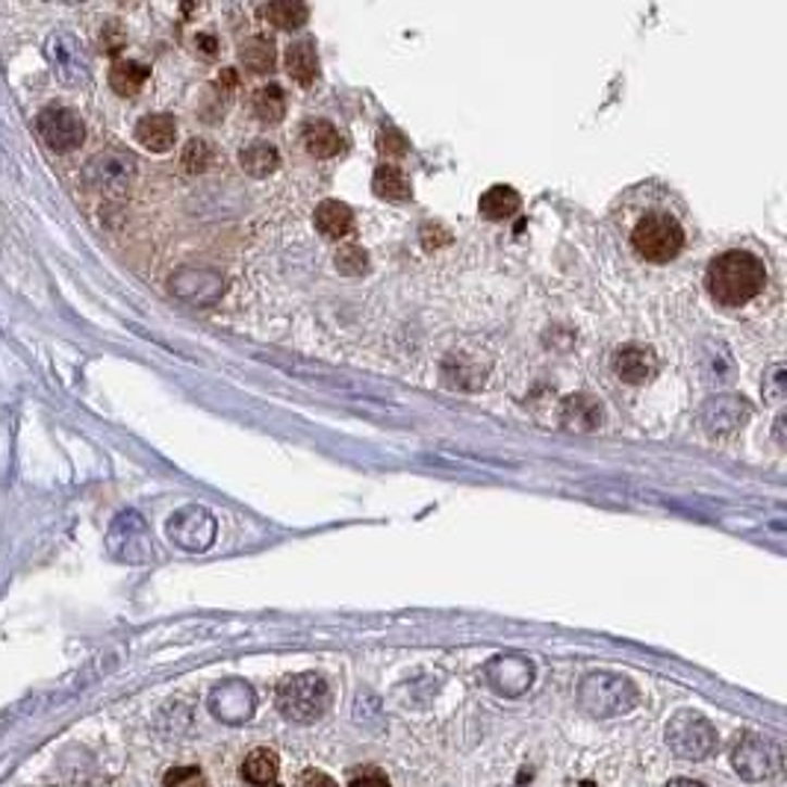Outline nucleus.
Listing matches in <instances>:
<instances>
[{
  "instance_id": "19",
  "label": "nucleus",
  "mask_w": 787,
  "mask_h": 787,
  "mask_svg": "<svg viewBox=\"0 0 787 787\" xmlns=\"http://www.w3.org/2000/svg\"><path fill=\"white\" fill-rule=\"evenodd\" d=\"M287 72L298 86H310L318 77V53L310 39L292 41L287 48Z\"/></svg>"
},
{
  "instance_id": "35",
  "label": "nucleus",
  "mask_w": 787,
  "mask_h": 787,
  "mask_svg": "<svg viewBox=\"0 0 787 787\" xmlns=\"http://www.w3.org/2000/svg\"><path fill=\"white\" fill-rule=\"evenodd\" d=\"M101 45H103V51H122V45H124V36H122V27L115 24V21H107V27H103L101 33Z\"/></svg>"
},
{
  "instance_id": "8",
  "label": "nucleus",
  "mask_w": 787,
  "mask_h": 787,
  "mask_svg": "<svg viewBox=\"0 0 787 787\" xmlns=\"http://www.w3.org/2000/svg\"><path fill=\"white\" fill-rule=\"evenodd\" d=\"M36 134L51 151H74L86 139V124L68 107H48L36 115Z\"/></svg>"
},
{
  "instance_id": "3",
  "label": "nucleus",
  "mask_w": 787,
  "mask_h": 787,
  "mask_svg": "<svg viewBox=\"0 0 787 787\" xmlns=\"http://www.w3.org/2000/svg\"><path fill=\"white\" fill-rule=\"evenodd\" d=\"M139 163L124 148H103L83 165V186L103 201H122L136 184Z\"/></svg>"
},
{
  "instance_id": "17",
  "label": "nucleus",
  "mask_w": 787,
  "mask_h": 787,
  "mask_svg": "<svg viewBox=\"0 0 787 787\" xmlns=\"http://www.w3.org/2000/svg\"><path fill=\"white\" fill-rule=\"evenodd\" d=\"M301 139H304L308 154L316 157V160H330V157L346 151V139H342V134H339L330 122H310L308 127H304Z\"/></svg>"
},
{
  "instance_id": "36",
  "label": "nucleus",
  "mask_w": 787,
  "mask_h": 787,
  "mask_svg": "<svg viewBox=\"0 0 787 787\" xmlns=\"http://www.w3.org/2000/svg\"><path fill=\"white\" fill-rule=\"evenodd\" d=\"M198 45H204L201 51H204L207 57H215V39H213V36H198Z\"/></svg>"
},
{
  "instance_id": "29",
  "label": "nucleus",
  "mask_w": 787,
  "mask_h": 787,
  "mask_svg": "<svg viewBox=\"0 0 787 787\" xmlns=\"http://www.w3.org/2000/svg\"><path fill=\"white\" fill-rule=\"evenodd\" d=\"M334 263H337V268L342 272V275H351V277H358L363 275L368 268V254L363 251L360 246H342L337 251V257H334Z\"/></svg>"
},
{
  "instance_id": "27",
  "label": "nucleus",
  "mask_w": 787,
  "mask_h": 787,
  "mask_svg": "<svg viewBox=\"0 0 787 787\" xmlns=\"http://www.w3.org/2000/svg\"><path fill=\"white\" fill-rule=\"evenodd\" d=\"M260 15L268 21V24H275L280 30H296L301 27L304 21H308L310 10L304 3H289V0H280V3H268L260 10Z\"/></svg>"
},
{
  "instance_id": "28",
  "label": "nucleus",
  "mask_w": 787,
  "mask_h": 787,
  "mask_svg": "<svg viewBox=\"0 0 787 787\" xmlns=\"http://www.w3.org/2000/svg\"><path fill=\"white\" fill-rule=\"evenodd\" d=\"M213 148L207 139H189L184 148V154H180V163L189 174H201L207 172L210 165H213Z\"/></svg>"
},
{
  "instance_id": "9",
  "label": "nucleus",
  "mask_w": 787,
  "mask_h": 787,
  "mask_svg": "<svg viewBox=\"0 0 787 787\" xmlns=\"http://www.w3.org/2000/svg\"><path fill=\"white\" fill-rule=\"evenodd\" d=\"M107 546L118 561L139 563L151 554V540H148V525H145L142 513L122 511L115 516L107 534Z\"/></svg>"
},
{
  "instance_id": "25",
  "label": "nucleus",
  "mask_w": 787,
  "mask_h": 787,
  "mask_svg": "<svg viewBox=\"0 0 787 787\" xmlns=\"http://www.w3.org/2000/svg\"><path fill=\"white\" fill-rule=\"evenodd\" d=\"M767 744L761 737H749L744 747H737L735 752V767L737 773H747L749 764H758V778L767 776L770 770L776 767L778 758H767Z\"/></svg>"
},
{
  "instance_id": "24",
  "label": "nucleus",
  "mask_w": 787,
  "mask_h": 787,
  "mask_svg": "<svg viewBox=\"0 0 787 787\" xmlns=\"http://www.w3.org/2000/svg\"><path fill=\"white\" fill-rule=\"evenodd\" d=\"M239 60L251 74H268L275 68V45H272V39L254 36V39L242 41Z\"/></svg>"
},
{
  "instance_id": "15",
  "label": "nucleus",
  "mask_w": 787,
  "mask_h": 787,
  "mask_svg": "<svg viewBox=\"0 0 787 787\" xmlns=\"http://www.w3.org/2000/svg\"><path fill=\"white\" fill-rule=\"evenodd\" d=\"M561 422L573 430H596L602 428L604 410L594 396L578 392V396H570V399L561 404Z\"/></svg>"
},
{
  "instance_id": "12",
  "label": "nucleus",
  "mask_w": 787,
  "mask_h": 787,
  "mask_svg": "<svg viewBox=\"0 0 787 787\" xmlns=\"http://www.w3.org/2000/svg\"><path fill=\"white\" fill-rule=\"evenodd\" d=\"M658 354H654L652 348L646 346H637V342H628V346L616 348L614 354V372L616 378L625 380V384H632V387H640L646 380H652L658 375Z\"/></svg>"
},
{
  "instance_id": "13",
  "label": "nucleus",
  "mask_w": 787,
  "mask_h": 787,
  "mask_svg": "<svg viewBox=\"0 0 787 787\" xmlns=\"http://www.w3.org/2000/svg\"><path fill=\"white\" fill-rule=\"evenodd\" d=\"M752 416L747 399H735V396H723V399H711L702 408V425L708 434H732V430L744 428Z\"/></svg>"
},
{
  "instance_id": "21",
  "label": "nucleus",
  "mask_w": 787,
  "mask_h": 787,
  "mask_svg": "<svg viewBox=\"0 0 787 787\" xmlns=\"http://www.w3.org/2000/svg\"><path fill=\"white\" fill-rule=\"evenodd\" d=\"M239 165H242V172H248L251 177H268V174L277 172L280 154H277L275 145L251 142L248 148L239 151Z\"/></svg>"
},
{
  "instance_id": "30",
  "label": "nucleus",
  "mask_w": 787,
  "mask_h": 787,
  "mask_svg": "<svg viewBox=\"0 0 787 787\" xmlns=\"http://www.w3.org/2000/svg\"><path fill=\"white\" fill-rule=\"evenodd\" d=\"M378 151L387 157V160H401V157H408L410 145L408 139L401 136V130H396V127H384L378 134Z\"/></svg>"
},
{
  "instance_id": "34",
  "label": "nucleus",
  "mask_w": 787,
  "mask_h": 787,
  "mask_svg": "<svg viewBox=\"0 0 787 787\" xmlns=\"http://www.w3.org/2000/svg\"><path fill=\"white\" fill-rule=\"evenodd\" d=\"M292 787H339V785H337V782H334V778L327 776L325 770H313V767H310V770H304V773H301V776L296 778V785H292Z\"/></svg>"
},
{
  "instance_id": "5",
  "label": "nucleus",
  "mask_w": 787,
  "mask_h": 787,
  "mask_svg": "<svg viewBox=\"0 0 787 787\" xmlns=\"http://www.w3.org/2000/svg\"><path fill=\"white\" fill-rule=\"evenodd\" d=\"M165 534L184 552H207L215 540V516L207 508L186 504V508L168 516Z\"/></svg>"
},
{
  "instance_id": "37",
  "label": "nucleus",
  "mask_w": 787,
  "mask_h": 787,
  "mask_svg": "<svg viewBox=\"0 0 787 787\" xmlns=\"http://www.w3.org/2000/svg\"><path fill=\"white\" fill-rule=\"evenodd\" d=\"M666 787H705L702 782H694V778H673Z\"/></svg>"
},
{
  "instance_id": "32",
  "label": "nucleus",
  "mask_w": 787,
  "mask_h": 787,
  "mask_svg": "<svg viewBox=\"0 0 787 787\" xmlns=\"http://www.w3.org/2000/svg\"><path fill=\"white\" fill-rule=\"evenodd\" d=\"M420 236H422V248H425V251H440L442 246H449L451 242L449 227L437 225V222H428V225L420 230Z\"/></svg>"
},
{
  "instance_id": "6",
  "label": "nucleus",
  "mask_w": 787,
  "mask_h": 787,
  "mask_svg": "<svg viewBox=\"0 0 787 787\" xmlns=\"http://www.w3.org/2000/svg\"><path fill=\"white\" fill-rule=\"evenodd\" d=\"M45 57L51 62V68L57 72L65 86H83L92 74V62L89 53L83 48V41L77 36L65 30H53L45 41Z\"/></svg>"
},
{
  "instance_id": "22",
  "label": "nucleus",
  "mask_w": 787,
  "mask_h": 787,
  "mask_svg": "<svg viewBox=\"0 0 787 787\" xmlns=\"http://www.w3.org/2000/svg\"><path fill=\"white\" fill-rule=\"evenodd\" d=\"M148 74L151 72H148V65H142V62L118 60L113 65V72H110V86H113L115 95L134 98L145 83H148Z\"/></svg>"
},
{
  "instance_id": "11",
  "label": "nucleus",
  "mask_w": 787,
  "mask_h": 787,
  "mask_svg": "<svg viewBox=\"0 0 787 787\" xmlns=\"http://www.w3.org/2000/svg\"><path fill=\"white\" fill-rule=\"evenodd\" d=\"M168 287L186 304H210L222 292V277L207 268H180L172 275Z\"/></svg>"
},
{
  "instance_id": "1",
  "label": "nucleus",
  "mask_w": 787,
  "mask_h": 787,
  "mask_svg": "<svg viewBox=\"0 0 787 787\" xmlns=\"http://www.w3.org/2000/svg\"><path fill=\"white\" fill-rule=\"evenodd\" d=\"M611 213L628 248L652 266H664L675 260L690 242L687 207L670 186H634L616 201Z\"/></svg>"
},
{
  "instance_id": "2",
  "label": "nucleus",
  "mask_w": 787,
  "mask_h": 787,
  "mask_svg": "<svg viewBox=\"0 0 787 787\" xmlns=\"http://www.w3.org/2000/svg\"><path fill=\"white\" fill-rule=\"evenodd\" d=\"M767 263L752 251H744V248H728L708 263L705 287L716 308H747L767 289Z\"/></svg>"
},
{
  "instance_id": "26",
  "label": "nucleus",
  "mask_w": 787,
  "mask_h": 787,
  "mask_svg": "<svg viewBox=\"0 0 787 787\" xmlns=\"http://www.w3.org/2000/svg\"><path fill=\"white\" fill-rule=\"evenodd\" d=\"M254 115L260 122L266 124H277L284 115H287V95L280 86H263V89H257L254 95Z\"/></svg>"
},
{
  "instance_id": "20",
  "label": "nucleus",
  "mask_w": 787,
  "mask_h": 787,
  "mask_svg": "<svg viewBox=\"0 0 787 787\" xmlns=\"http://www.w3.org/2000/svg\"><path fill=\"white\" fill-rule=\"evenodd\" d=\"M520 192L511 189V186H492L487 192L480 195L478 201V213L487 218V222H504L511 218L516 210H520Z\"/></svg>"
},
{
  "instance_id": "10",
  "label": "nucleus",
  "mask_w": 787,
  "mask_h": 787,
  "mask_svg": "<svg viewBox=\"0 0 787 787\" xmlns=\"http://www.w3.org/2000/svg\"><path fill=\"white\" fill-rule=\"evenodd\" d=\"M666 740L673 744L675 752H682L687 758H705L714 752L716 735L714 728L708 726V720L699 714H682L675 716L673 726L666 728Z\"/></svg>"
},
{
  "instance_id": "7",
  "label": "nucleus",
  "mask_w": 787,
  "mask_h": 787,
  "mask_svg": "<svg viewBox=\"0 0 787 787\" xmlns=\"http://www.w3.org/2000/svg\"><path fill=\"white\" fill-rule=\"evenodd\" d=\"M634 699H637V694H634L632 682L611 673L590 675L582 687V702L599 716H614L620 711H628L634 705Z\"/></svg>"
},
{
  "instance_id": "18",
  "label": "nucleus",
  "mask_w": 787,
  "mask_h": 787,
  "mask_svg": "<svg viewBox=\"0 0 787 787\" xmlns=\"http://www.w3.org/2000/svg\"><path fill=\"white\" fill-rule=\"evenodd\" d=\"M313 222H316L318 234L327 236V239H342V236L354 230V213H351V207L342 204V201H334V198H327V201H322V204L316 207Z\"/></svg>"
},
{
  "instance_id": "16",
  "label": "nucleus",
  "mask_w": 787,
  "mask_h": 787,
  "mask_svg": "<svg viewBox=\"0 0 787 787\" xmlns=\"http://www.w3.org/2000/svg\"><path fill=\"white\" fill-rule=\"evenodd\" d=\"M242 778H246L251 787H277V778H280V758H277L275 749L268 747H257L251 749L242 761Z\"/></svg>"
},
{
  "instance_id": "4",
  "label": "nucleus",
  "mask_w": 787,
  "mask_h": 787,
  "mask_svg": "<svg viewBox=\"0 0 787 787\" xmlns=\"http://www.w3.org/2000/svg\"><path fill=\"white\" fill-rule=\"evenodd\" d=\"M277 711L292 723H316L330 708V687L322 675L298 673L287 675L275 694Z\"/></svg>"
},
{
  "instance_id": "23",
  "label": "nucleus",
  "mask_w": 787,
  "mask_h": 787,
  "mask_svg": "<svg viewBox=\"0 0 787 787\" xmlns=\"http://www.w3.org/2000/svg\"><path fill=\"white\" fill-rule=\"evenodd\" d=\"M372 189L384 201H408L410 198V180L399 165H378L372 177Z\"/></svg>"
},
{
  "instance_id": "31",
  "label": "nucleus",
  "mask_w": 787,
  "mask_h": 787,
  "mask_svg": "<svg viewBox=\"0 0 787 787\" xmlns=\"http://www.w3.org/2000/svg\"><path fill=\"white\" fill-rule=\"evenodd\" d=\"M163 787H210L204 770L198 767H172L165 773Z\"/></svg>"
},
{
  "instance_id": "33",
  "label": "nucleus",
  "mask_w": 787,
  "mask_h": 787,
  "mask_svg": "<svg viewBox=\"0 0 787 787\" xmlns=\"http://www.w3.org/2000/svg\"><path fill=\"white\" fill-rule=\"evenodd\" d=\"M348 787H389V778L384 770L366 767V770H358V773L351 776Z\"/></svg>"
},
{
  "instance_id": "14",
  "label": "nucleus",
  "mask_w": 787,
  "mask_h": 787,
  "mask_svg": "<svg viewBox=\"0 0 787 787\" xmlns=\"http://www.w3.org/2000/svg\"><path fill=\"white\" fill-rule=\"evenodd\" d=\"M136 142L148 148L151 154H165L177 142V124L172 115H145L142 122L136 124Z\"/></svg>"
}]
</instances>
